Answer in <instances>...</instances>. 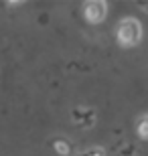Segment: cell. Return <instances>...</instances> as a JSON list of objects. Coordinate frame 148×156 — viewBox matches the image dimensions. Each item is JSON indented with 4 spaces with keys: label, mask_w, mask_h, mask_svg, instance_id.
<instances>
[{
    "label": "cell",
    "mask_w": 148,
    "mask_h": 156,
    "mask_svg": "<svg viewBox=\"0 0 148 156\" xmlns=\"http://www.w3.org/2000/svg\"><path fill=\"white\" fill-rule=\"evenodd\" d=\"M138 134H140L144 140H148V116H142L138 120Z\"/></svg>",
    "instance_id": "277c9868"
},
{
    "label": "cell",
    "mask_w": 148,
    "mask_h": 156,
    "mask_svg": "<svg viewBox=\"0 0 148 156\" xmlns=\"http://www.w3.org/2000/svg\"><path fill=\"white\" fill-rule=\"evenodd\" d=\"M142 37V27L136 18H124L118 27V39L122 45L126 47H134L138 45V41Z\"/></svg>",
    "instance_id": "6da1fadb"
},
{
    "label": "cell",
    "mask_w": 148,
    "mask_h": 156,
    "mask_svg": "<svg viewBox=\"0 0 148 156\" xmlns=\"http://www.w3.org/2000/svg\"><path fill=\"white\" fill-rule=\"evenodd\" d=\"M83 12H85V18L89 23H102L103 18H106V12H108V6L106 2H87L83 6Z\"/></svg>",
    "instance_id": "7a4b0ae2"
},
{
    "label": "cell",
    "mask_w": 148,
    "mask_h": 156,
    "mask_svg": "<svg viewBox=\"0 0 148 156\" xmlns=\"http://www.w3.org/2000/svg\"><path fill=\"white\" fill-rule=\"evenodd\" d=\"M77 156H106V152L99 150V148H91V150L81 152V154H77Z\"/></svg>",
    "instance_id": "8992f818"
},
{
    "label": "cell",
    "mask_w": 148,
    "mask_h": 156,
    "mask_svg": "<svg viewBox=\"0 0 148 156\" xmlns=\"http://www.w3.org/2000/svg\"><path fill=\"white\" fill-rule=\"evenodd\" d=\"M73 120L81 126H93V122H96V112L93 110H73Z\"/></svg>",
    "instance_id": "3957f363"
},
{
    "label": "cell",
    "mask_w": 148,
    "mask_h": 156,
    "mask_svg": "<svg viewBox=\"0 0 148 156\" xmlns=\"http://www.w3.org/2000/svg\"><path fill=\"white\" fill-rule=\"evenodd\" d=\"M55 150L59 152V154H69V150H71V146H69V142H65V140H55Z\"/></svg>",
    "instance_id": "5b68a950"
},
{
    "label": "cell",
    "mask_w": 148,
    "mask_h": 156,
    "mask_svg": "<svg viewBox=\"0 0 148 156\" xmlns=\"http://www.w3.org/2000/svg\"><path fill=\"white\" fill-rule=\"evenodd\" d=\"M138 8H140V10H144V12H148V4H144V2H140V4H138Z\"/></svg>",
    "instance_id": "52a82bcc"
}]
</instances>
